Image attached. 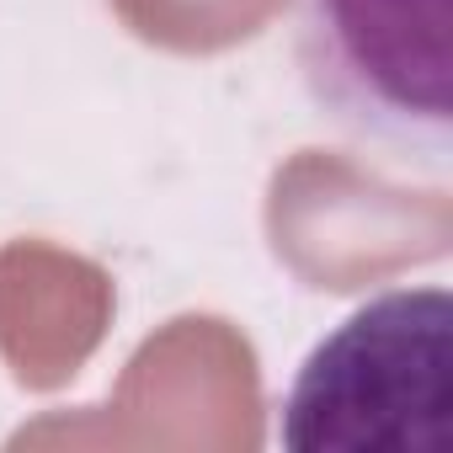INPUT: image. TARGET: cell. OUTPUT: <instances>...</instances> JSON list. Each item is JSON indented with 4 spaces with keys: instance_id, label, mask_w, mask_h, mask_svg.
<instances>
[{
    "instance_id": "cell-2",
    "label": "cell",
    "mask_w": 453,
    "mask_h": 453,
    "mask_svg": "<svg viewBox=\"0 0 453 453\" xmlns=\"http://www.w3.org/2000/svg\"><path fill=\"white\" fill-rule=\"evenodd\" d=\"M453 0H310V81L389 139H448Z\"/></svg>"
},
{
    "instance_id": "cell-1",
    "label": "cell",
    "mask_w": 453,
    "mask_h": 453,
    "mask_svg": "<svg viewBox=\"0 0 453 453\" xmlns=\"http://www.w3.org/2000/svg\"><path fill=\"white\" fill-rule=\"evenodd\" d=\"M299 453H448L453 448V299L400 288L326 336L283 405Z\"/></svg>"
}]
</instances>
